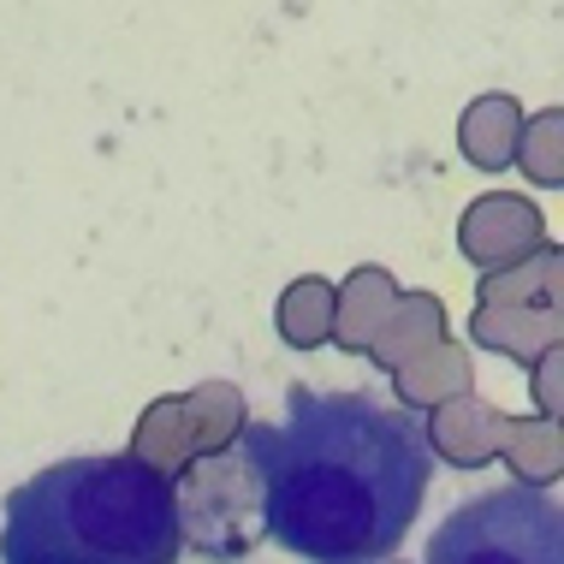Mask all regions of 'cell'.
<instances>
[{"instance_id": "6da1fadb", "label": "cell", "mask_w": 564, "mask_h": 564, "mask_svg": "<svg viewBox=\"0 0 564 564\" xmlns=\"http://www.w3.org/2000/svg\"><path fill=\"white\" fill-rule=\"evenodd\" d=\"M262 487V535L303 564H387L434 476V446L410 410L369 392H292L285 422H243Z\"/></svg>"}, {"instance_id": "7a4b0ae2", "label": "cell", "mask_w": 564, "mask_h": 564, "mask_svg": "<svg viewBox=\"0 0 564 564\" xmlns=\"http://www.w3.org/2000/svg\"><path fill=\"white\" fill-rule=\"evenodd\" d=\"M173 481L131 452L66 457L7 494L0 564H178Z\"/></svg>"}, {"instance_id": "3957f363", "label": "cell", "mask_w": 564, "mask_h": 564, "mask_svg": "<svg viewBox=\"0 0 564 564\" xmlns=\"http://www.w3.org/2000/svg\"><path fill=\"white\" fill-rule=\"evenodd\" d=\"M422 564H564V517L529 481L494 487L434 529Z\"/></svg>"}, {"instance_id": "277c9868", "label": "cell", "mask_w": 564, "mask_h": 564, "mask_svg": "<svg viewBox=\"0 0 564 564\" xmlns=\"http://www.w3.org/2000/svg\"><path fill=\"white\" fill-rule=\"evenodd\" d=\"M173 511H178V541H191L215 564H238L262 541V487H256V469L238 440L220 452L191 457L178 469Z\"/></svg>"}, {"instance_id": "5b68a950", "label": "cell", "mask_w": 564, "mask_h": 564, "mask_svg": "<svg viewBox=\"0 0 564 564\" xmlns=\"http://www.w3.org/2000/svg\"><path fill=\"white\" fill-rule=\"evenodd\" d=\"M243 422L250 416H243L238 387H203V392H191V399H161V404L143 410V422H137L131 457L143 469H155V476H178L191 457L232 446L243 434Z\"/></svg>"}, {"instance_id": "8992f818", "label": "cell", "mask_w": 564, "mask_h": 564, "mask_svg": "<svg viewBox=\"0 0 564 564\" xmlns=\"http://www.w3.org/2000/svg\"><path fill=\"white\" fill-rule=\"evenodd\" d=\"M541 208L529 196H511V191H494V196H476L457 220V250L469 256L481 273H511L523 256L541 250Z\"/></svg>"}, {"instance_id": "52a82bcc", "label": "cell", "mask_w": 564, "mask_h": 564, "mask_svg": "<svg viewBox=\"0 0 564 564\" xmlns=\"http://www.w3.org/2000/svg\"><path fill=\"white\" fill-rule=\"evenodd\" d=\"M434 345H446V310H440V297H429V292H410V297L392 303V315L380 322L369 357L387 375H399V369H410V362L422 357V350H434Z\"/></svg>"}, {"instance_id": "ba28073f", "label": "cell", "mask_w": 564, "mask_h": 564, "mask_svg": "<svg viewBox=\"0 0 564 564\" xmlns=\"http://www.w3.org/2000/svg\"><path fill=\"white\" fill-rule=\"evenodd\" d=\"M517 137H523V113H517L511 96H481L457 119V149L481 173H506L517 161Z\"/></svg>"}, {"instance_id": "9c48e42d", "label": "cell", "mask_w": 564, "mask_h": 564, "mask_svg": "<svg viewBox=\"0 0 564 564\" xmlns=\"http://www.w3.org/2000/svg\"><path fill=\"white\" fill-rule=\"evenodd\" d=\"M392 303H399V285H392L387 268H357L350 273V285L339 297H333V339L345 350H357V357H369L380 322L392 315Z\"/></svg>"}, {"instance_id": "30bf717a", "label": "cell", "mask_w": 564, "mask_h": 564, "mask_svg": "<svg viewBox=\"0 0 564 564\" xmlns=\"http://www.w3.org/2000/svg\"><path fill=\"white\" fill-rule=\"evenodd\" d=\"M511 434V416L487 410L476 399H452V404H434V446L452 457V464H481L487 452H499Z\"/></svg>"}, {"instance_id": "8fae6325", "label": "cell", "mask_w": 564, "mask_h": 564, "mask_svg": "<svg viewBox=\"0 0 564 564\" xmlns=\"http://www.w3.org/2000/svg\"><path fill=\"white\" fill-rule=\"evenodd\" d=\"M333 280H315V273H303L280 292V310H273V322H280V339L292 350H315L333 339Z\"/></svg>"}, {"instance_id": "7c38bea8", "label": "cell", "mask_w": 564, "mask_h": 564, "mask_svg": "<svg viewBox=\"0 0 564 564\" xmlns=\"http://www.w3.org/2000/svg\"><path fill=\"white\" fill-rule=\"evenodd\" d=\"M392 380H399V399L410 410H429V404H446V399H464L469 392V357L457 345H434Z\"/></svg>"}, {"instance_id": "4fadbf2b", "label": "cell", "mask_w": 564, "mask_h": 564, "mask_svg": "<svg viewBox=\"0 0 564 564\" xmlns=\"http://www.w3.org/2000/svg\"><path fill=\"white\" fill-rule=\"evenodd\" d=\"M553 327H558V315H546V322H541V310H506V303H481L476 322H469V339L487 345V350H506V357L535 362V345H541V339L553 345Z\"/></svg>"}, {"instance_id": "5bb4252c", "label": "cell", "mask_w": 564, "mask_h": 564, "mask_svg": "<svg viewBox=\"0 0 564 564\" xmlns=\"http://www.w3.org/2000/svg\"><path fill=\"white\" fill-rule=\"evenodd\" d=\"M517 155H523V166H529L535 185H558V113H541L535 126H523Z\"/></svg>"}]
</instances>
